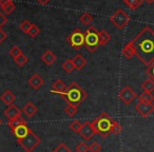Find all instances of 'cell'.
Masks as SVG:
<instances>
[{
    "instance_id": "cell-1",
    "label": "cell",
    "mask_w": 154,
    "mask_h": 152,
    "mask_svg": "<svg viewBox=\"0 0 154 152\" xmlns=\"http://www.w3.org/2000/svg\"><path fill=\"white\" fill-rule=\"evenodd\" d=\"M135 52V56L146 66L154 61V31L150 26H145L130 41Z\"/></svg>"
},
{
    "instance_id": "cell-2",
    "label": "cell",
    "mask_w": 154,
    "mask_h": 152,
    "mask_svg": "<svg viewBox=\"0 0 154 152\" xmlns=\"http://www.w3.org/2000/svg\"><path fill=\"white\" fill-rule=\"evenodd\" d=\"M60 96L68 105H73L78 107L82 101H86V98L88 97V93L77 82H72L66 89V91L60 94Z\"/></svg>"
},
{
    "instance_id": "cell-3",
    "label": "cell",
    "mask_w": 154,
    "mask_h": 152,
    "mask_svg": "<svg viewBox=\"0 0 154 152\" xmlns=\"http://www.w3.org/2000/svg\"><path fill=\"white\" fill-rule=\"evenodd\" d=\"M114 122H115V120H114L109 114L103 112V113H101L96 119L93 120L92 126L96 134H99L101 137L106 138V137L109 136V134L111 133Z\"/></svg>"
},
{
    "instance_id": "cell-4",
    "label": "cell",
    "mask_w": 154,
    "mask_h": 152,
    "mask_svg": "<svg viewBox=\"0 0 154 152\" xmlns=\"http://www.w3.org/2000/svg\"><path fill=\"white\" fill-rule=\"evenodd\" d=\"M100 35L99 31L96 30V28L93 26H89L87 31L85 32V47L89 50V52L93 53L99 47H100Z\"/></svg>"
},
{
    "instance_id": "cell-5",
    "label": "cell",
    "mask_w": 154,
    "mask_h": 152,
    "mask_svg": "<svg viewBox=\"0 0 154 152\" xmlns=\"http://www.w3.org/2000/svg\"><path fill=\"white\" fill-rule=\"evenodd\" d=\"M40 138L35 134L33 131H31L24 138L18 141V144L26 150V152H32L34 149H36L40 144Z\"/></svg>"
},
{
    "instance_id": "cell-6",
    "label": "cell",
    "mask_w": 154,
    "mask_h": 152,
    "mask_svg": "<svg viewBox=\"0 0 154 152\" xmlns=\"http://www.w3.org/2000/svg\"><path fill=\"white\" fill-rule=\"evenodd\" d=\"M66 41L75 50H80L85 45V33L79 29H75L68 37Z\"/></svg>"
},
{
    "instance_id": "cell-7",
    "label": "cell",
    "mask_w": 154,
    "mask_h": 152,
    "mask_svg": "<svg viewBox=\"0 0 154 152\" xmlns=\"http://www.w3.org/2000/svg\"><path fill=\"white\" fill-rule=\"evenodd\" d=\"M110 21L117 28L118 30H122L127 24L130 22V17L129 15L122 9H118L113 15L110 17Z\"/></svg>"
},
{
    "instance_id": "cell-8",
    "label": "cell",
    "mask_w": 154,
    "mask_h": 152,
    "mask_svg": "<svg viewBox=\"0 0 154 152\" xmlns=\"http://www.w3.org/2000/svg\"><path fill=\"white\" fill-rule=\"evenodd\" d=\"M118 97H119V99L125 105H130V104L137 97V94L135 93V91L133 90L131 87L126 86L120 90L119 93H118Z\"/></svg>"
},
{
    "instance_id": "cell-9",
    "label": "cell",
    "mask_w": 154,
    "mask_h": 152,
    "mask_svg": "<svg viewBox=\"0 0 154 152\" xmlns=\"http://www.w3.org/2000/svg\"><path fill=\"white\" fill-rule=\"evenodd\" d=\"M135 110L138 114H140L143 117H148L154 112V104H148V103H141L138 101L135 106Z\"/></svg>"
},
{
    "instance_id": "cell-10",
    "label": "cell",
    "mask_w": 154,
    "mask_h": 152,
    "mask_svg": "<svg viewBox=\"0 0 154 152\" xmlns=\"http://www.w3.org/2000/svg\"><path fill=\"white\" fill-rule=\"evenodd\" d=\"M78 133H79V135L85 141H90V139L96 134L94 129H93L92 123L91 122H85L84 124H82V129H80V131Z\"/></svg>"
},
{
    "instance_id": "cell-11",
    "label": "cell",
    "mask_w": 154,
    "mask_h": 152,
    "mask_svg": "<svg viewBox=\"0 0 154 152\" xmlns=\"http://www.w3.org/2000/svg\"><path fill=\"white\" fill-rule=\"evenodd\" d=\"M32 130L28 127V124H24V125H20V126L16 127V128L12 129V134L16 137V139H17V141H20V139L24 138Z\"/></svg>"
},
{
    "instance_id": "cell-12",
    "label": "cell",
    "mask_w": 154,
    "mask_h": 152,
    "mask_svg": "<svg viewBox=\"0 0 154 152\" xmlns=\"http://www.w3.org/2000/svg\"><path fill=\"white\" fill-rule=\"evenodd\" d=\"M21 110L19 109V108L17 107V106H15L13 104V105L11 106H8V108L5 110V116L8 118L9 120H12L14 119V118H17L19 117V116H21Z\"/></svg>"
},
{
    "instance_id": "cell-13",
    "label": "cell",
    "mask_w": 154,
    "mask_h": 152,
    "mask_svg": "<svg viewBox=\"0 0 154 152\" xmlns=\"http://www.w3.org/2000/svg\"><path fill=\"white\" fill-rule=\"evenodd\" d=\"M28 82H29V85H30L31 88H33L34 90H38V89H40L41 87L45 85L43 78L41 77L39 74H37V73H35V74H33L32 76H31Z\"/></svg>"
},
{
    "instance_id": "cell-14",
    "label": "cell",
    "mask_w": 154,
    "mask_h": 152,
    "mask_svg": "<svg viewBox=\"0 0 154 152\" xmlns=\"http://www.w3.org/2000/svg\"><path fill=\"white\" fill-rule=\"evenodd\" d=\"M0 8L5 15H10L16 9V5L12 0H0Z\"/></svg>"
},
{
    "instance_id": "cell-15",
    "label": "cell",
    "mask_w": 154,
    "mask_h": 152,
    "mask_svg": "<svg viewBox=\"0 0 154 152\" xmlns=\"http://www.w3.org/2000/svg\"><path fill=\"white\" fill-rule=\"evenodd\" d=\"M0 99H1V101H2L5 105L11 106V105H13L14 101H15L16 96L11 90H7L5 92L2 93L1 96H0Z\"/></svg>"
},
{
    "instance_id": "cell-16",
    "label": "cell",
    "mask_w": 154,
    "mask_h": 152,
    "mask_svg": "<svg viewBox=\"0 0 154 152\" xmlns=\"http://www.w3.org/2000/svg\"><path fill=\"white\" fill-rule=\"evenodd\" d=\"M72 61H73V64H74L75 70H77V71L82 70V69L87 66V59L82 55H80V54H77L72 59Z\"/></svg>"
},
{
    "instance_id": "cell-17",
    "label": "cell",
    "mask_w": 154,
    "mask_h": 152,
    "mask_svg": "<svg viewBox=\"0 0 154 152\" xmlns=\"http://www.w3.org/2000/svg\"><path fill=\"white\" fill-rule=\"evenodd\" d=\"M66 88H68V87H66V85L64 84L63 80L57 79V80H55V82H54L53 86H52L51 92L52 93H57V94L60 95L62 92H64V91H66Z\"/></svg>"
},
{
    "instance_id": "cell-18",
    "label": "cell",
    "mask_w": 154,
    "mask_h": 152,
    "mask_svg": "<svg viewBox=\"0 0 154 152\" xmlns=\"http://www.w3.org/2000/svg\"><path fill=\"white\" fill-rule=\"evenodd\" d=\"M21 111L23 112V113L26 114L28 117H33V116H34L35 114L38 112V108H37L33 103L29 101V103L26 104V105L24 106L23 108H22Z\"/></svg>"
},
{
    "instance_id": "cell-19",
    "label": "cell",
    "mask_w": 154,
    "mask_h": 152,
    "mask_svg": "<svg viewBox=\"0 0 154 152\" xmlns=\"http://www.w3.org/2000/svg\"><path fill=\"white\" fill-rule=\"evenodd\" d=\"M41 59H42V61L45 62V64L52 66V64L56 61L57 58H56V55L52 51H45V53L41 55Z\"/></svg>"
},
{
    "instance_id": "cell-20",
    "label": "cell",
    "mask_w": 154,
    "mask_h": 152,
    "mask_svg": "<svg viewBox=\"0 0 154 152\" xmlns=\"http://www.w3.org/2000/svg\"><path fill=\"white\" fill-rule=\"evenodd\" d=\"M122 56H124V57H126L127 59H131L133 56H135L134 49H133L131 42L127 43V45H125L124 49H122Z\"/></svg>"
},
{
    "instance_id": "cell-21",
    "label": "cell",
    "mask_w": 154,
    "mask_h": 152,
    "mask_svg": "<svg viewBox=\"0 0 154 152\" xmlns=\"http://www.w3.org/2000/svg\"><path fill=\"white\" fill-rule=\"evenodd\" d=\"M138 99L139 101H141V103H148V104H151L154 101V96L152 93L150 92H145L143 91L141 94L138 95Z\"/></svg>"
},
{
    "instance_id": "cell-22",
    "label": "cell",
    "mask_w": 154,
    "mask_h": 152,
    "mask_svg": "<svg viewBox=\"0 0 154 152\" xmlns=\"http://www.w3.org/2000/svg\"><path fill=\"white\" fill-rule=\"evenodd\" d=\"M124 2L129 9L135 11L140 7V5L143 2V0H124Z\"/></svg>"
},
{
    "instance_id": "cell-23",
    "label": "cell",
    "mask_w": 154,
    "mask_h": 152,
    "mask_svg": "<svg viewBox=\"0 0 154 152\" xmlns=\"http://www.w3.org/2000/svg\"><path fill=\"white\" fill-rule=\"evenodd\" d=\"M141 88L145 92H150L152 93V91H154V80H152L151 78H148L145 82L141 84Z\"/></svg>"
},
{
    "instance_id": "cell-24",
    "label": "cell",
    "mask_w": 154,
    "mask_h": 152,
    "mask_svg": "<svg viewBox=\"0 0 154 152\" xmlns=\"http://www.w3.org/2000/svg\"><path fill=\"white\" fill-rule=\"evenodd\" d=\"M99 35H100V45H106L111 41L112 37L109 33L107 32L106 30H101L99 32Z\"/></svg>"
},
{
    "instance_id": "cell-25",
    "label": "cell",
    "mask_w": 154,
    "mask_h": 152,
    "mask_svg": "<svg viewBox=\"0 0 154 152\" xmlns=\"http://www.w3.org/2000/svg\"><path fill=\"white\" fill-rule=\"evenodd\" d=\"M9 127L11 128V130L12 129H14V128H16V127H18V126H20V125H24V124H26V119L24 118H22L21 116H19V117H17V118H14V119H12V120H9Z\"/></svg>"
},
{
    "instance_id": "cell-26",
    "label": "cell",
    "mask_w": 154,
    "mask_h": 152,
    "mask_svg": "<svg viewBox=\"0 0 154 152\" xmlns=\"http://www.w3.org/2000/svg\"><path fill=\"white\" fill-rule=\"evenodd\" d=\"M79 19H80V22H82V23L88 26V24H90L91 22L93 21V16L91 15L90 13H88V12H87V13H84L82 16H80Z\"/></svg>"
},
{
    "instance_id": "cell-27",
    "label": "cell",
    "mask_w": 154,
    "mask_h": 152,
    "mask_svg": "<svg viewBox=\"0 0 154 152\" xmlns=\"http://www.w3.org/2000/svg\"><path fill=\"white\" fill-rule=\"evenodd\" d=\"M62 69L66 71V73H71L75 69L74 64H73L72 59H66V61L62 64Z\"/></svg>"
},
{
    "instance_id": "cell-28",
    "label": "cell",
    "mask_w": 154,
    "mask_h": 152,
    "mask_svg": "<svg viewBox=\"0 0 154 152\" xmlns=\"http://www.w3.org/2000/svg\"><path fill=\"white\" fill-rule=\"evenodd\" d=\"M14 61L16 62V64H17V66H19V67H23L24 64H28L29 58L26 57V56L24 55L23 53H22L20 56H18L17 58H15V59H14Z\"/></svg>"
},
{
    "instance_id": "cell-29",
    "label": "cell",
    "mask_w": 154,
    "mask_h": 152,
    "mask_svg": "<svg viewBox=\"0 0 154 152\" xmlns=\"http://www.w3.org/2000/svg\"><path fill=\"white\" fill-rule=\"evenodd\" d=\"M64 112L68 114L69 116H74L75 114L78 112V109H77L76 106L73 105H66V107L64 108Z\"/></svg>"
},
{
    "instance_id": "cell-30",
    "label": "cell",
    "mask_w": 154,
    "mask_h": 152,
    "mask_svg": "<svg viewBox=\"0 0 154 152\" xmlns=\"http://www.w3.org/2000/svg\"><path fill=\"white\" fill-rule=\"evenodd\" d=\"M82 127V124L79 122V120H73L72 123L70 124V129L73 131V132H79L80 129Z\"/></svg>"
},
{
    "instance_id": "cell-31",
    "label": "cell",
    "mask_w": 154,
    "mask_h": 152,
    "mask_svg": "<svg viewBox=\"0 0 154 152\" xmlns=\"http://www.w3.org/2000/svg\"><path fill=\"white\" fill-rule=\"evenodd\" d=\"M21 54H22V51H21V49L18 47V45H14V47L10 50V55H11L14 59H15V58H17L18 56H20Z\"/></svg>"
},
{
    "instance_id": "cell-32",
    "label": "cell",
    "mask_w": 154,
    "mask_h": 152,
    "mask_svg": "<svg viewBox=\"0 0 154 152\" xmlns=\"http://www.w3.org/2000/svg\"><path fill=\"white\" fill-rule=\"evenodd\" d=\"M39 32H40V30H39L38 26H37L36 24H33L32 23V26H31V29H30V31H29L28 34L30 35V36L32 37V38H35V37L38 36Z\"/></svg>"
},
{
    "instance_id": "cell-33",
    "label": "cell",
    "mask_w": 154,
    "mask_h": 152,
    "mask_svg": "<svg viewBox=\"0 0 154 152\" xmlns=\"http://www.w3.org/2000/svg\"><path fill=\"white\" fill-rule=\"evenodd\" d=\"M31 26H32V23H31L29 20H24V21H22L21 24H20V30H21L23 33H26V34H28Z\"/></svg>"
},
{
    "instance_id": "cell-34",
    "label": "cell",
    "mask_w": 154,
    "mask_h": 152,
    "mask_svg": "<svg viewBox=\"0 0 154 152\" xmlns=\"http://www.w3.org/2000/svg\"><path fill=\"white\" fill-rule=\"evenodd\" d=\"M122 125H120L119 123H117L115 120V122H114V124H113V127H112L111 133H113V134H115V135H118L120 132H122Z\"/></svg>"
},
{
    "instance_id": "cell-35",
    "label": "cell",
    "mask_w": 154,
    "mask_h": 152,
    "mask_svg": "<svg viewBox=\"0 0 154 152\" xmlns=\"http://www.w3.org/2000/svg\"><path fill=\"white\" fill-rule=\"evenodd\" d=\"M89 149L91 152H100L101 151V146L98 141H93L90 146H89Z\"/></svg>"
},
{
    "instance_id": "cell-36",
    "label": "cell",
    "mask_w": 154,
    "mask_h": 152,
    "mask_svg": "<svg viewBox=\"0 0 154 152\" xmlns=\"http://www.w3.org/2000/svg\"><path fill=\"white\" fill-rule=\"evenodd\" d=\"M146 73L149 76V78H151L152 80H154V61L151 64L148 66V68L146 69Z\"/></svg>"
},
{
    "instance_id": "cell-37",
    "label": "cell",
    "mask_w": 154,
    "mask_h": 152,
    "mask_svg": "<svg viewBox=\"0 0 154 152\" xmlns=\"http://www.w3.org/2000/svg\"><path fill=\"white\" fill-rule=\"evenodd\" d=\"M76 151L77 152H89L90 151V149H89V146L87 145L86 143H79L78 144V146L76 147Z\"/></svg>"
},
{
    "instance_id": "cell-38",
    "label": "cell",
    "mask_w": 154,
    "mask_h": 152,
    "mask_svg": "<svg viewBox=\"0 0 154 152\" xmlns=\"http://www.w3.org/2000/svg\"><path fill=\"white\" fill-rule=\"evenodd\" d=\"M53 152H72V150L66 144H60L58 147H56V149Z\"/></svg>"
},
{
    "instance_id": "cell-39",
    "label": "cell",
    "mask_w": 154,
    "mask_h": 152,
    "mask_svg": "<svg viewBox=\"0 0 154 152\" xmlns=\"http://www.w3.org/2000/svg\"><path fill=\"white\" fill-rule=\"evenodd\" d=\"M8 22V17L3 12H0V29H2V26Z\"/></svg>"
},
{
    "instance_id": "cell-40",
    "label": "cell",
    "mask_w": 154,
    "mask_h": 152,
    "mask_svg": "<svg viewBox=\"0 0 154 152\" xmlns=\"http://www.w3.org/2000/svg\"><path fill=\"white\" fill-rule=\"evenodd\" d=\"M7 37H8L7 33H5L2 29H0V45H1V43H2L5 39H7Z\"/></svg>"
},
{
    "instance_id": "cell-41",
    "label": "cell",
    "mask_w": 154,
    "mask_h": 152,
    "mask_svg": "<svg viewBox=\"0 0 154 152\" xmlns=\"http://www.w3.org/2000/svg\"><path fill=\"white\" fill-rule=\"evenodd\" d=\"M50 1H51V0H37V2H38L39 5H48V3H49Z\"/></svg>"
},
{
    "instance_id": "cell-42",
    "label": "cell",
    "mask_w": 154,
    "mask_h": 152,
    "mask_svg": "<svg viewBox=\"0 0 154 152\" xmlns=\"http://www.w3.org/2000/svg\"><path fill=\"white\" fill-rule=\"evenodd\" d=\"M143 1H146V2L149 3V5H151V3L154 2V0H143Z\"/></svg>"
},
{
    "instance_id": "cell-43",
    "label": "cell",
    "mask_w": 154,
    "mask_h": 152,
    "mask_svg": "<svg viewBox=\"0 0 154 152\" xmlns=\"http://www.w3.org/2000/svg\"><path fill=\"white\" fill-rule=\"evenodd\" d=\"M1 124H2V119L0 118V126H1Z\"/></svg>"
}]
</instances>
